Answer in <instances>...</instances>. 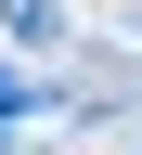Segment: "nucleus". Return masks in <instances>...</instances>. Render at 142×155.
I'll return each mask as SVG.
<instances>
[{"label": "nucleus", "instance_id": "obj_1", "mask_svg": "<svg viewBox=\"0 0 142 155\" xmlns=\"http://www.w3.org/2000/svg\"><path fill=\"white\" fill-rule=\"evenodd\" d=\"M13 39H26V52H52V39H65V0H13Z\"/></svg>", "mask_w": 142, "mask_h": 155}]
</instances>
